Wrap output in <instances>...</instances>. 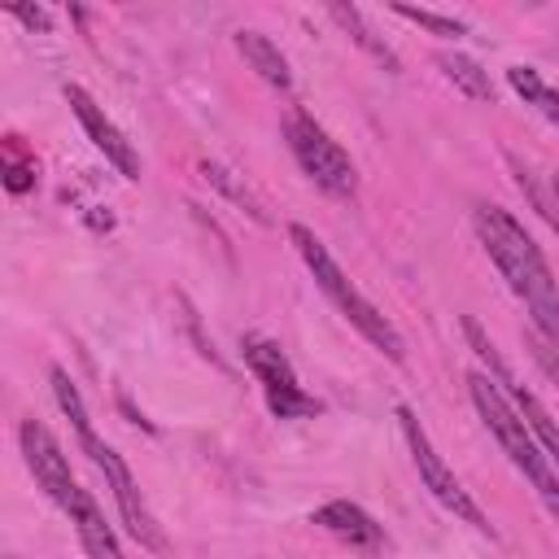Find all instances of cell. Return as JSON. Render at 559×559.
I'll list each match as a JSON object with an SVG mask.
<instances>
[{
  "label": "cell",
  "instance_id": "1",
  "mask_svg": "<svg viewBox=\"0 0 559 559\" xmlns=\"http://www.w3.org/2000/svg\"><path fill=\"white\" fill-rule=\"evenodd\" d=\"M472 223H476V236H480L485 253H489L493 266L502 271L507 288L524 301V310H528L537 336L550 341V345H559V284H555V275H550L542 249H537L533 236L524 231V223H520L511 210L489 205V201L476 205Z\"/></svg>",
  "mask_w": 559,
  "mask_h": 559
},
{
  "label": "cell",
  "instance_id": "2",
  "mask_svg": "<svg viewBox=\"0 0 559 559\" xmlns=\"http://www.w3.org/2000/svg\"><path fill=\"white\" fill-rule=\"evenodd\" d=\"M48 380H52V397H57V406L66 411V419H70V424H74V432H79L83 454H87V459H92V467L105 476V485H109V493H114V502H118V515H122L127 533H131L140 546H148V550H166V533H162V524L153 520V511L144 507V493H140V485H135V476H131L127 459H122L109 441H100V437H96V428H92V415H87V402H83L79 384L66 376V367H52V371H48Z\"/></svg>",
  "mask_w": 559,
  "mask_h": 559
},
{
  "label": "cell",
  "instance_id": "3",
  "mask_svg": "<svg viewBox=\"0 0 559 559\" xmlns=\"http://www.w3.org/2000/svg\"><path fill=\"white\" fill-rule=\"evenodd\" d=\"M467 393H472V406H476V415L485 419V428L493 432V441L502 445V454L524 472V480L537 489V498L555 511V520H559V472L550 467V459L542 454V445H537V437L528 432V424L520 419V411L511 406V397L498 389V380L493 376H485V371H472L467 376Z\"/></svg>",
  "mask_w": 559,
  "mask_h": 559
},
{
  "label": "cell",
  "instance_id": "4",
  "mask_svg": "<svg viewBox=\"0 0 559 559\" xmlns=\"http://www.w3.org/2000/svg\"><path fill=\"white\" fill-rule=\"evenodd\" d=\"M288 240H293V249L301 253V262H306V271L314 275V284L323 288V297L349 319V328H358L389 362H402L406 358V341H402V332L354 288V280L336 266V258L328 253V245L310 231V227H301V223H288Z\"/></svg>",
  "mask_w": 559,
  "mask_h": 559
},
{
  "label": "cell",
  "instance_id": "5",
  "mask_svg": "<svg viewBox=\"0 0 559 559\" xmlns=\"http://www.w3.org/2000/svg\"><path fill=\"white\" fill-rule=\"evenodd\" d=\"M284 135H288V148H293L301 175H306L314 188H323V192L336 197V201H354V197H358V170H354L349 153H345L310 114L297 109V114L284 122Z\"/></svg>",
  "mask_w": 559,
  "mask_h": 559
},
{
  "label": "cell",
  "instance_id": "6",
  "mask_svg": "<svg viewBox=\"0 0 559 559\" xmlns=\"http://www.w3.org/2000/svg\"><path fill=\"white\" fill-rule=\"evenodd\" d=\"M17 441H22V459H26L31 476H35V480H39V489H44V493H48V498L70 515V524H74V520H83L87 511H96V498L74 480L70 459H66L61 441L48 432V424H39V419H22Z\"/></svg>",
  "mask_w": 559,
  "mask_h": 559
},
{
  "label": "cell",
  "instance_id": "7",
  "mask_svg": "<svg viewBox=\"0 0 559 559\" xmlns=\"http://www.w3.org/2000/svg\"><path fill=\"white\" fill-rule=\"evenodd\" d=\"M397 424H402V437H406V445H411V459H415V467H419L424 489H428L445 511H454L463 524H472L476 533L498 537V533H493V524H489V515L476 507V498H472V493L459 485V476L445 467V459L437 454L432 437L424 432V424L415 419V411H411V406H397Z\"/></svg>",
  "mask_w": 559,
  "mask_h": 559
},
{
  "label": "cell",
  "instance_id": "8",
  "mask_svg": "<svg viewBox=\"0 0 559 559\" xmlns=\"http://www.w3.org/2000/svg\"><path fill=\"white\" fill-rule=\"evenodd\" d=\"M240 354H245L249 371L258 376V384H262L266 406H271L275 419H310V415L323 411L319 397H310V393L301 389L293 362L284 358V349H280L275 341H266V336H245V341H240Z\"/></svg>",
  "mask_w": 559,
  "mask_h": 559
},
{
  "label": "cell",
  "instance_id": "9",
  "mask_svg": "<svg viewBox=\"0 0 559 559\" xmlns=\"http://www.w3.org/2000/svg\"><path fill=\"white\" fill-rule=\"evenodd\" d=\"M66 100H70V109H74V118L83 122V131H87V140L105 153V162L109 166H118V175L122 179H140V157H135V148H131V140L114 127V118L79 87V83H66Z\"/></svg>",
  "mask_w": 559,
  "mask_h": 559
},
{
  "label": "cell",
  "instance_id": "10",
  "mask_svg": "<svg viewBox=\"0 0 559 559\" xmlns=\"http://www.w3.org/2000/svg\"><path fill=\"white\" fill-rule=\"evenodd\" d=\"M314 524L328 528L332 537L349 542L354 550H380V546H384V528H380L358 502H349V498H332V502H323V507L314 511Z\"/></svg>",
  "mask_w": 559,
  "mask_h": 559
},
{
  "label": "cell",
  "instance_id": "11",
  "mask_svg": "<svg viewBox=\"0 0 559 559\" xmlns=\"http://www.w3.org/2000/svg\"><path fill=\"white\" fill-rule=\"evenodd\" d=\"M231 44H236V52L258 70V79H262V83H271V87H280V92H288V87H293L288 57L280 52V44H275V39H266L262 31H236V35H231Z\"/></svg>",
  "mask_w": 559,
  "mask_h": 559
},
{
  "label": "cell",
  "instance_id": "12",
  "mask_svg": "<svg viewBox=\"0 0 559 559\" xmlns=\"http://www.w3.org/2000/svg\"><path fill=\"white\" fill-rule=\"evenodd\" d=\"M328 13H332V17H336V22L349 31V39H354L362 52H371V57H376V61H380L389 74H397V70H402V61L393 57V48H389L384 39H376V31L367 26V17H362L354 4H328Z\"/></svg>",
  "mask_w": 559,
  "mask_h": 559
},
{
  "label": "cell",
  "instance_id": "13",
  "mask_svg": "<svg viewBox=\"0 0 559 559\" xmlns=\"http://www.w3.org/2000/svg\"><path fill=\"white\" fill-rule=\"evenodd\" d=\"M437 66H441V74H445L467 100H493L489 74H485L480 61H472L467 52H437Z\"/></svg>",
  "mask_w": 559,
  "mask_h": 559
},
{
  "label": "cell",
  "instance_id": "14",
  "mask_svg": "<svg viewBox=\"0 0 559 559\" xmlns=\"http://www.w3.org/2000/svg\"><path fill=\"white\" fill-rule=\"evenodd\" d=\"M507 83L524 96V105H533L542 118H550L559 127V87H550L533 66H511L507 70Z\"/></svg>",
  "mask_w": 559,
  "mask_h": 559
},
{
  "label": "cell",
  "instance_id": "15",
  "mask_svg": "<svg viewBox=\"0 0 559 559\" xmlns=\"http://www.w3.org/2000/svg\"><path fill=\"white\" fill-rule=\"evenodd\" d=\"M511 166H515V183H520V192L533 201V210L559 231V175H550L546 183H537V175L520 162V157H511Z\"/></svg>",
  "mask_w": 559,
  "mask_h": 559
},
{
  "label": "cell",
  "instance_id": "16",
  "mask_svg": "<svg viewBox=\"0 0 559 559\" xmlns=\"http://www.w3.org/2000/svg\"><path fill=\"white\" fill-rule=\"evenodd\" d=\"M201 175H205V179H210V183H214L223 197H231L240 210H249L258 223H271V218H266V210H262V201L249 192V183H240V179H236L227 166H218V162H201Z\"/></svg>",
  "mask_w": 559,
  "mask_h": 559
},
{
  "label": "cell",
  "instance_id": "17",
  "mask_svg": "<svg viewBox=\"0 0 559 559\" xmlns=\"http://www.w3.org/2000/svg\"><path fill=\"white\" fill-rule=\"evenodd\" d=\"M4 148H9V157H4V188L9 192H31L35 188V157H22L17 135H9Z\"/></svg>",
  "mask_w": 559,
  "mask_h": 559
},
{
  "label": "cell",
  "instance_id": "18",
  "mask_svg": "<svg viewBox=\"0 0 559 559\" xmlns=\"http://www.w3.org/2000/svg\"><path fill=\"white\" fill-rule=\"evenodd\" d=\"M393 13H397V17H406V22H419L424 31L441 35V39H459V35H467V26H463L459 17H441V13H432V9H411V4H393Z\"/></svg>",
  "mask_w": 559,
  "mask_h": 559
},
{
  "label": "cell",
  "instance_id": "19",
  "mask_svg": "<svg viewBox=\"0 0 559 559\" xmlns=\"http://www.w3.org/2000/svg\"><path fill=\"white\" fill-rule=\"evenodd\" d=\"M9 13H13L17 22H26L31 31H44V35L52 31V13H48V9H39V4H35V9H31V4H13Z\"/></svg>",
  "mask_w": 559,
  "mask_h": 559
},
{
  "label": "cell",
  "instance_id": "20",
  "mask_svg": "<svg viewBox=\"0 0 559 559\" xmlns=\"http://www.w3.org/2000/svg\"><path fill=\"white\" fill-rule=\"evenodd\" d=\"M533 358H537V367H542V371L555 380V389H559V349L537 336V341H533Z\"/></svg>",
  "mask_w": 559,
  "mask_h": 559
}]
</instances>
